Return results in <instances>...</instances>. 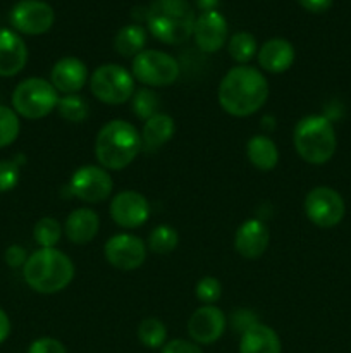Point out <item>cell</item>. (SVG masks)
I'll list each match as a JSON object with an SVG mask.
<instances>
[{
	"instance_id": "obj_36",
	"label": "cell",
	"mask_w": 351,
	"mask_h": 353,
	"mask_svg": "<svg viewBox=\"0 0 351 353\" xmlns=\"http://www.w3.org/2000/svg\"><path fill=\"white\" fill-rule=\"evenodd\" d=\"M160 353H203L200 345H196L195 341H189V340H171L162 347Z\"/></svg>"
},
{
	"instance_id": "obj_19",
	"label": "cell",
	"mask_w": 351,
	"mask_h": 353,
	"mask_svg": "<svg viewBox=\"0 0 351 353\" xmlns=\"http://www.w3.org/2000/svg\"><path fill=\"white\" fill-rule=\"evenodd\" d=\"M257 59L262 71L281 74L295 64L296 52L291 41L286 38H270L258 48Z\"/></svg>"
},
{
	"instance_id": "obj_22",
	"label": "cell",
	"mask_w": 351,
	"mask_h": 353,
	"mask_svg": "<svg viewBox=\"0 0 351 353\" xmlns=\"http://www.w3.org/2000/svg\"><path fill=\"white\" fill-rule=\"evenodd\" d=\"M240 353H282L281 338L270 326L257 323L241 334Z\"/></svg>"
},
{
	"instance_id": "obj_5",
	"label": "cell",
	"mask_w": 351,
	"mask_h": 353,
	"mask_svg": "<svg viewBox=\"0 0 351 353\" xmlns=\"http://www.w3.org/2000/svg\"><path fill=\"white\" fill-rule=\"evenodd\" d=\"M292 145L296 154L306 164L323 165L336 154V130L326 116H305L296 123L292 131Z\"/></svg>"
},
{
	"instance_id": "obj_28",
	"label": "cell",
	"mask_w": 351,
	"mask_h": 353,
	"mask_svg": "<svg viewBox=\"0 0 351 353\" xmlns=\"http://www.w3.org/2000/svg\"><path fill=\"white\" fill-rule=\"evenodd\" d=\"M64 234V226L55 217H41L33 228V240L40 248H55Z\"/></svg>"
},
{
	"instance_id": "obj_6",
	"label": "cell",
	"mask_w": 351,
	"mask_h": 353,
	"mask_svg": "<svg viewBox=\"0 0 351 353\" xmlns=\"http://www.w3.org/2000/svg\"><path fill=\"white\" fill-rule=\"evenodd\" d=\"M58 97L48 79L26 78L14 88L12 109L24 119H43L57 109Z\"/></svg>"
},
{
	"instance_id": "obj_27",
	"label": "cell",
	"mask_w": 351,
	"mask_h": 353,
	"mask_svg": "<svg viewBox=\"0 0 351 353\" xmlns=\"http://www.w3.org/2000/svg\"><path fill=\"white\" fill-rule=\"evenodd\" d=\"M138 340L147 348H162L167 343V327L157 317H147L138 326Z\"/></svg>"
},
{
	"instance_id": "obj_13",
	"label": "cell",
	"mask_w": 351,
	"mask_h": 353,
	"mask_svg": "<svg viewBox=\"0 0 351 353\" xmlns=\"http://www.w3.org/2000/svg\"><path fill=\"white\" fill-rule=\"evenodd\" d=\"M110 217L117 226L134 230L143 226L150 217L148 199L134 190H123L110 200Z\"/></svg>"
},
{
	"instance_id": "obj_35",
	"label": "cell",
	"mask_w": 351,
	"mask_h": 353,
	"mask_svg": "<svg viewBox=\"0 0 351 353\" xmlns=\"http://www.w3.org/2000/svg\"><path fill=\"white\" fill-rule=\"evenodd\" d=\"M231 323H233L234 330L240 331L241 334L244 333L246 330H250L253 324L260 323V321L257 319V316H255V312H251V310L248 309H237L236 312L231 316Z\"/></svg>"
},
{
	"instance_id": "obj_7",
	"label": "cell",
	"mask_w": 351,
	"mask_h": 353,
	"mask_svg": "<svg viewBox=\"0 0 351 353\" xmlns=\"http://www.w3.org/2000/svg\"><path fill=\"white\" fill-rule=\"evenodd\" d=\"M131 74L145 88H164L179 79V62L171 54L153 48H145L133 59Z\"/></svg>"
},
{
	"instance_id": "obj_8",
	"label": "cell",
	"mask_w": 351,
	"mask_h": 353,
	"mask_svg": "<svg viewBox=\"0 0 351 353\" xmlns=\"http://www.w3.org/2000/svg\"><path fill=\"white\" fill-rule=\"evenodd\" d=\"M89 90L96 100L107 105H120L134 95V78L119 64H102L89 76Z\"/></svg>"
},
{
	"instance_id": "obj_37",
	"label": "cell",
	"mask_w": 351,
	"mask_h": 353,
	"mask_svg": "<svg viewBox=\"0 0 351 353\" xmlns=\"http://www.w3.org/2000/svg\"><path fill=\"white\" fill-rule=\"evenodd\" d=\"M28 252L24 250L21 245H10V247H7V250L3 252V259H6V264L9 265V268H24V264H26L28 261Z\"/></svg>"
},
{
	"instance_id": "obj_20",
	"label": "cell",
	"mask_w": 351,
	"mask_h": 353,
	"mask_svg": "<svg viewBox=\"0 0 351 353\" xmlns=\"http://www.w3.org/2000/svg\"><path fill=\"white\" fill-rule=\"evenodd\" d=\"M98 214L89 207H79L67 216L64 223V234L71 243L86 245L98 234Z\"/></svg>"
},
{
	"instance_id": "obj_9",
	"label": "cell",
	"mask_w": 351,
	"mask_h": 353,
	"mask_svg": "<svg viewBox=\"0 0 351 353\" xmlns=\"http://www.w3.org/2000/svg\"><path fill=\"white\" fill-rule=\"evenodd\" d=\"M303 209L306 219L323 230L337 226L346 214L344 199L330 186H315L310 190L303 202Z\"/></svg>"
},
{
	"instance_id": "obj_17",
	"label": "cell",
	"mask_w": 351,
	"mask_h": 353,
	"mask_svg": "<svg viewBox=\"0 0 351 353\" xmlns=\"http://www.w3.org/2000/svg\"><path fill=\"white\" fill-rule=\"evenodd\" d=\"M58 95H72V93H79V90L89 81L88 68L85 62L78 57H62L54 64L50 71V79Z\"/></svg>"
},
{
	"instance_id": "obj_14",
	"label": "cell",
	"mask_w": 351,
	"mask_h": 353,
	"mask_svg": "<svg viewBox=\"0 0 351 353\" xmlns=\"http://www.w3.org/2000/svg\"><path fill=\"white\" fill-rule=\"evenodd\" d=\"M227 327V317L217 305H202L188 321L189 340L196 345H213Z\"/></svg>"
},
{
	"instance_id": "obj_10",
	"label": "cell",
	"mask_w": 351,
	"mask_h": 353,
	"mask_svg": "<svg viewBox=\"0 0 351 353\" xmlns=\"http://www.w3.org/2000/svg\"><path fill=\"white\" fill-rule=\"evenodd\" d=\"M114 181L102 165H83L69 181V193L85 203H102L112 195Z\"/></svg>"
},
{
	"instance_id": "obj_21",
	"label": "cell",
	"mask_w": 351,
	"mask_h": 353,
	"mask_svg": "<svg viewBox=\"0 0 351 353\" xmlns=\"http://www.w3.org/2000/svg\"><path fill=\"white\" fill-rule=\"evenodd\" d=\"M176 133V123L172 116L165 112L155 114L148 121H145L141 130V152H157L165 143L172 140Z\"/></svg>"
},
{
	"instance_id": "obj_18",
	"label": "cell",
	"mask_w": 351,
	"mask_h": 353,
	"mask_svg": "<svg viewBox=\"0 0 351 353\" xmlns=\"http://www.w3.org/2000/svg\"><path fill=\"white\" fill-rule=\"evenodd\" d=\"M28 64V47L12 30H0V78L19 74Z\"/></svg>"
},
{
	"instance_id": "obj_16",
	"label": "cell",
	"mask_w": 351,
	"mask_h": 353,
	"mask_svg": "<svg viewBox=\"0 0 351 353\" xmlns=\"http://www.w3.org/2000/svg\"><path fill=\"white\" fill-rule=\"evenodd\" d=\"M270 243V230L260 219H248L240 224L234 234V248L246 261L262 257Z\"/></svg>"
},
{
	"instance_id": "obj_30",
	"label": "cell",
	"mask_w": 351,
	"mask_h": 353,
	"mask_svg": "<svg viewBox=\"0 0 351 353\" xmlns=\"http://www.w3.org/2000/svg\"><path fill=\"white\" fill-rule=\"evenodd\" d=\"M179 245V234L169 224H160V226L153 228L148 236V250L155 252V254H171L178 248Z\"/></svg>"
},
{
	"instance_id": "obj_33",
	"label": "cell",
	"mask_w": 351,
	"mask_h": 353,
	"mask_svg": "<svg viewBox=\"0 0 351 353\" xmlns=\"http://www.w3.org/2000/svg\"><path fill=\"white\" fill-rule=\"evenodd\" d=\"M21 169L12 159H3L0 161V193L12 192L19 183Z\"/></svg>"
},
{
	"instance_id": "obj_25",
	"label": "cell",
	"mask_w": 351,
	"mask_h": 353,
	"mask_svg": "<svg viewBox=\"0 0 351 353\" xmlns=\"http://www.w3.org/2000/svg\"><path fill=\"white\" fill-rule=\"evenodd\" d=\"M55 110H57L62 119L72 124L85 123L89 116L88 102L81 95H78V93L58 97V103Z\"/></svg>"
},
{
	"instance_id": "obj_15",
	"label": "cell",
	"mask_w": 351,
	"mask_h": 353,
	"mask_svg": "<svg viewBox=\"0 0 351 353\" xmlns=\"http://www.w3.org/2000/svg\"><path fill=\"white\" fill-rule=\"evenodd\" d=\"M195 43L203 54H215L229 40V28L226 17L217 10L202 12L195 21L193 30Z\"/></svg>"
},
{
	"instance_id": "obj_38",
	"label": "cell",
	"mask_w": 351,
	"mask_h": 353,
	"mask_svg": "<svg viewBox=\"0 0 351 353\" xmlns=\"http://www.w3.org/2000/svg\"><path fill=\"white\" fill-rule=\"evenodd\" d=\"M332 2L334 0H298V3L303 9L313 14L326 12V10L332 6Z\"/></svg>"
},
{
	"instance_id": "obj_29",
	"label": "cell",
	"mask_w": 351,
	"mask_h": 353,
	"mask_svg": "<svg viewBox=\"0 0 351 353\" xmlns=\"http://www.w3.org/2000/svg\"><path fill=\"white\" fill-rule=\"evenodd\" d=\"M158 107H160V99H158V93L151 88L136 90L131 97V109L134 116L141 121H148L155 114H158Z\"/></svg>"
},
{
	"instance_id": "obj_24",
	"label": "cell",
	"mask_w": 351,
	"mask_h": 353,
	"mask_svg": "<svg viewBox=\"0 0 351 353\" xmlns=\"http://www.w3.org/2000/svg\"><path fill=\"white\" fill-rule=\"evenodd\" d=\"M147 43V31L140 24H127L117 31L114 38V48L123 57H136L145 50Z\"/></svg>"
},
{
	"instance_id": "obj_2",
	"label": "cell",
	"mask_w": 351,
	"mask_h": 353,
	"mask_svg": "<svg viewBox=\"0 0 351 353\" xmlns=\"http://www.w3.org/2000/svg\"><path fill=\"white\" fill-rule=\"evenodd\" d=\"M74 262L58 248H38L28 257L23 278L33 292L54 295L67 288L74 279Z\"/></svg>"
},
{
	"instance_id": "obj_1",
	"label": "cell",
	"mask_w": 351,
	"mask_h": 353,
	"mask_svg": "<svg viewBox=\"0 0 351 353\" xmlns=\"http://www.w3.org/2000/svg\"><path fill=\"white\" fill-rule=\"evenodd\" d=\"M270 86L264 72L248 64L231 68L220 79L217 99L224 112L233 117L257 114L267 103Z\"/></svg>"
},
{
	"instance_id": "obj_12",
	"label": "cell",
	"mask_w": 351,
	"mask_h": 353,
	"mask_svg": "<svg viewBox=\"0 0 351 353\" xmlns=\"http://www.w3.org/2000/svg\"><path fill=\"white\" fill-rule=\"evenodd\" d=\"M147 243L134 234L120 233L109 238L103 247L105 261L119 271H134L147 261Z\"/></svg>"
},
{
	"instance_id": "obj_31",
	"label": "cell",
	"mask_w": 351,
	"mask_h": 353,
	"mask_svg": "<svg viewBox=\"0 0 351 353\" xmlns=\"http://www.w3.org/2000/svg\"><path fill=\"white\" fill-rule=\"evenodd\" d=\"M21 133V121L16 110L0 105V148L10 147Z\"/></svg>"
},
{
	"instance_id": "obj_23",
	"label": "cell",
	"mask_w": 351,
	"mask_h": 353,
	"mask_svg": "<svg viewBox=\"0 0 351 353\" xmlns=\"http://www.w3.org/2000/svg\"><path fill=\"white\" fill-rule=\"evenodd\" d=\"M246 157L258 171H272L279 164L277 145L265 134H255L246 141Z\"/></svg>"
},
{
	"instance_id": "obj_3",
	"label": "cell",
	"mask_w": 351,
	"mask_h": 353,
	"mask_svg": "<svg viewBox=\"0 0 351 353\" xmlns=\"http://www.w3.org/2000/svg\"><path fill=\"white\" fill-rule=\"evenodd\" d=\"M141 152V134L124 119L103 124L95 138V157L107 171H120L134 162Z\"/></svg>"
},
{
	"instance_id": "obj_40",
	"label": "cell",
	"mask_w": 351,
	"mask_h": 353,
	"mask_svg": "<svg viewBox=\"0 0 351 353\" xmlns=\"http://www.w3.org/2000/svg\"><path fill=\"white\" fill-rule=\"evenodd\" d=\"M217 2L219 0H198V6L202 7L203 12H206V10H215L213 7L217 6Z\"/></svg>"
},
{
	"instance_id": "obj_11",
	"label": "cell",
	"mask_w": 351,
	"mask_h": 353,
	"mask_svg": "<svg viewBox=\"0 0 351 353\" xmlns=\"http://www.w3.org/2000/svg\"><path fill=\"white\" fill-rule=\"evenodd\" d=\"M55 12L43 0H21L10 10V24L19 33L36 37L52 30Z\"/></svg>"
},
{
	"instance_id": "obj_39",
	"label": "cell",
	"mask_w": 351,
	"mask_h": 353,
	"mask_svg": "<svg viewBox=\"0 0 351 353\" xmlns=\"http://www.w3.org/2000/svg\"><path fill=\"white\" fill-rule=\"evenodd\" d=\"M10 334V319L7 316V312L3 309H0V343L9 338Z\"/></svg>"
},
{
	"instance_id": "obj_4",
	"label": "cell",
	"mask_w": 351,
	"mask_h": 353,
	"mask_svg": "<svg viewBox=\"0 0 351 353\" xmlns=\"http://www.w3.org/2000/svg\"><path fill=\"white\" fill-rule=\"evenodd\" d=\"M148 31L167 45L188 41L195 30V10L188 0H153L147 9Z\"/></svg>"
},
{
	"instance_id": "obj_26",
	"label": "cell",
	"mask_w": 351,
	"mask_h": 353,
	"mask_svg": "<svg viewBox=\"0 0 351 353\" xmlns=\"http://www.w3.org/2000/svg\"><path fill=\"white\" fill-rule=\"evenodd\" d=\"M227 50H229L231 57L237 62V65L246 64L258 54L257 38L248 31H237L229 38Z\"/></svg>"
},
{
	"instance_id": "obj_32",
	"label": "cell",
	"mask_w": 351,
	"mask_h": 353,
	"mask_svg": "<svg viewBox=\"0 0 351 353\" xmlns=\"http://www.w3.org/2000/svg\"><path fill=\"white\" fill-rule=\"evenodd\" d=\"M195 295L203 305H215V302L222 295V285L213 276H205L196 283Z\"/></svg>"
},
{
	"instance_id": "obj_34",
	"label": "cell",
	"mask_w": 351,
	"mask_h": 353,
	"mask_svg": "<svg viewBox=\"0 0 351 353\" xmlns=\"http://www.w3.org/2000/svg\"><path fill=\"white\" fill-rule=\"evenodd\" d=\"M28 353H67V348L57 338L43 336L34 340L28 348Z\"/></svg>"
}]
</instances>
